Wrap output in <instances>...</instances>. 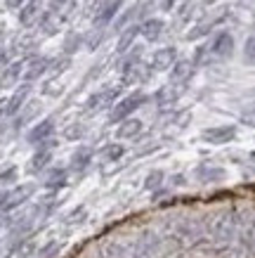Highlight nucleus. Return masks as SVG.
Returning a JSON list of instances; mask_svg holds the SVG:
<instances>
[{
	"label": "nucleus",
	"instance_id": "f257e3e1",
	"mask_svg": "<svg viewBox=\"0 0 255 258\" xmlns=\"http://www.w3.org/2000/svg\"><path fill=\"white\" fill-rule=\"evenodd\" d=\"M144 102H147V95L142 93V90H135V93H130L128 97H123V100L114 107V111H111V123H121L123 118L132 116Z\"/></svg>",
	"mask_w": 255,
	"mask_h": 258
},
{
	"label": "nucleus",
	"instance_id": "f03ea898",
	"mask_svg": "<svg viewBox=\"0 0 255 258\" xmlns=\"http://www.w3.org/2000/svg\"><path fill=\"white\" fill-rule=\"evenodd\" d=\"M201 138L208 145H227L236 138V125H213V128L203 131Z\"/></svg>",
	"mask_w": 255,
	"mask_h": 258
},
{
	"label": "nucleus",
	"instance_id": "7ed1b4c3",
	"mask_svg": "<svg viewBox=\"0 0 255 258\" xmlns=\"http://www.w3.org/2000/svg\"><path fill=\"white\" fill-rule=\"evenodd\" d=\"M121 8H123V0H104L95 15V29H104L107 24L114 22V17L118 15Z\"/></svg>",
	"mask_w": 255,
	"mask_h": 258
},
{
	"label": "nucleus",
	"instance_id": "20e7f679",
	"mask_svg": "<svg viewBox=\"0 0 255 258\" xmlns=\"http://www.w3.org/2000/svg\"><path fill=\"white\" fill-rule=\"evenodd\" d=\"M239 230V218L236 213H224L215 220V237L217 239H232Z\"/></svg>",
	"mask_w": 255,
	"mask_h": 258
},
{
	"label": "nucleus",
	"instance_id": "39448f33",
	"mask_svg": "<svg viewBox=\"0 0 255 258\" xmlns=\"http://www.w3.org/2000/svg\"><path fill=\"white\" fill-rule=\"evenodd\" d=\"M52 135H54V121L52 118H45V121L36 123L31 131H29L26 140L31 142V145H43V142H47Z\"/></svg>",
	"mask_w": 255,
	"mask_h": 258
},
{
	"label": "nucleus",
	"instance_id": "423d86ee",
	"mask_svg": "<svg viewBox=\"0 0 255 258\" xmlns=\"http://www.w3.org/2000/svg\"><path fill=\"white\" fill-rule=\"evenodd\" d=\"M178 62V50L175 47H161L156 50L154 57H151V69L154 71H168L173 64Z\"/></svg>",
	"mask_w": 255,
	"mask_h": 258
},
{
	"label": "nucleus",
	"instance_id": "0eeeda50",
	"mask_svg": "<svg viewBox=\"0 0 255 258\" xmlns=\"http://www.w3.org/2000/svg\"><path fill=\"white\" fill-rule=\"evenodd\" d=\"M210 52H213L217 59H229V57L234 55V38H232V33H227V31L220 33V36L213 40Z\"/></svg>",
	"mask_w": 255,
	"mask_h": 258
},
{
	"label": "nucleus",
	"instance_id": "6e6552de",
	"mask_svg": "<svg viewBox=\"0 0 255 258\" xmlns=\"http://www.w3.org/2000/svg\"><path fill=\"white\" fill-rule=\"evenodd\" d=\"M50 159H52V140L43 142V145L36 149V154H33L31 161H29V171H31V173H40L47 164H50Z\"/></svg>",
	"mask_w": 255,
	"mask_h": 258
},
{
	"label": "nucleus",
	"instance_id": "1a4fd4ad",
	"mask_svg": "<svg viewBox=\"0 0 255 258\" xmlns=\"http://www.w3.org/2000/svg\"><path fill=\"white\" fill-rule=\"evenodd\" d=\"M118 90L116 88H104V90H100V93H95L88 97V102H85V109L88 111H97L102 109V107H107V104H111V102L116 100Z\"/></svg>",
	"mask_w": 255,
	"mask_h": 258
},
{
	"label": "nucleus",
	"instance_id": "9d476101",
	"mask_svg": "<svg viewBox=\"0 0 255 258\" xmlns=\"http://www.w3.org/2000/svg\"><path fill=\"white\" fill-rule=\"evenodd\" d=\"M163 29H165L163 19H156V17H151V19H144V22H142V26H139V33H142V38H144V40H149V43H156V40L163 36Z\"/></svg>",
	"mask_w": 255,
	"mask_h": 258
},
{
	"label": "nucleus",
	"instance_id": "9b49d317",
	"mask_svg": "<svg viewBox=\"0 0 255 258\" xmlns=\"http://www.w3.org/2000/svg\"><path fill=\"white\" fill-rule=\"evenodd\" d=\"M142 128H144V123H142L139 118L128 116V118H123V121H121L116 135L121 138V140H132V138H137V135L142 133Z\"/></svg>",
	"mask_w": 255,
	"mask_h": 258
},
{
	"label": "nucleus",
	"instance_id": "f8f14e48",
	"mask_svg": "<svg viewBox=\"0 0 255 258\" xmlns=\"http://www.w3.org/2000/svg\"><path fill=\"white\" fill-rule=\"evenodd\" d=\"M50 64H52V62H50V59H45V57H36V59H31V62H29V67L24 69V79L29 81V83H31V81H36V79H40V76L50 69Z\"/></svg>",
	"mask_w": 255,
	"mask_h": 258
},
{
	"label": "nucleus",
	"instance_id": "ddd939ff",
	"mask_svg": "<svg viewBox=\"0 0 255 258\" xmlns=\"http://www.w3.org/2000/svg\"><path fill=\"white\" fill-rule=\"evenodd\" d=\"M90 161H93V149L90 147H78L73 154H71V171H76V173H80V171H85L88 166H90Z\"/></svg>",
	"mask_w": 255,
	"mask_h": 258
},
{
	"label": "nucleus",
	"instance_id": "4468645a",
	"mask_svg": "<svg viewBox=\"0 0 255 258\" xmlns=\"http://www.w3.org/2000/svg\"><path fill=\"white\" fill-rule=\"evenodd\" d=\"M22 74H24V64H22V62H15V64H10L8 69L3 71V76H0V86H3V88H10V86H15L17 81L22 79Z\"/></svg>",
	"mask_w": 255,
	"mask_h": 258
},
{
	"label": "nucleus",
	"instance_id": "2eb2a0df",
	"mask_svg": "<svg viewBox=\"0 0 255 258\" xmlns=\"http://www.w3.org/2000/svg\"><path fill=\"white\" fill-rule=\"evenodd\" d=\"M26 95H29V86H22L15 95H12V97H10L8 107H5V114H8V116H15V114H19V109H22L24 102H26Z\"/></svg>",
	"mask_w": 255,
	"mask_h": 258
},
{
	"label": "nucleus",
	"instance_id": "dca6fc26",
	"mask_svg": "<svg viewBox=\"0 0 255 258\" xmlns=\"http://www.w3.org/2000/svg\"><path fill=\"white\" fill-rule=\"evenodd\" d=\"M36 19H38V0L24 3V8L19 10V22H22L24 26H31Z\"/></svg>",
	"mask_w": 255,
	"mask_h": 258
},
{
	"label": "nucleus",
	"instance_id": "f3484780",
	"mask_svg": "<svg viewBox=\"0 0 255 258\" xmlns=\"http://www.w3.org/2000/svg\"><path fill=\"white\" fill-rule=\"evenodd\" d=\"M33 195V187H29V185H24V187H17L15 192H10L8 197V204H5V209H15V206H19V204H24L29 197Z\"/></svg>",
	"mask_w": 255,
	"mask_h": 258
},
{
	"label": "nucleus",
	"instance_id": "a211bd4d",
	"mask_svg": "<svg viewBox=\"0 0 255 258\" xmlns=\"http://www.w3.org/2000/svg\"><path fill=\"white\" fill-rule=\"evenodd\" d=\"M154 253H156V242H151L147 235L137 242V246L132 251V258H154Z\"/></svg>",
	"mask_w": 255,
	"mask_h": 258
},
{
	"label": "nucleus",
	"instance_id": "6ab92c4d",
	"mask_svg": "<svg viewBox=\"0 0 255 258\" xmlns=\"http://www.w3.org/2000/svg\"><path fill=\"white\" fill-rule=\"evenodd\" d=\"M137 33H139V26H128L123 33H121V38H118V45H116V50L118 52H128L132 47V43H135V38H137Z\"/></svg>",
	"mask_w": 255,
	"mask_h": 258
},
{
	"label": "nucleus",
	"instance_id": "aec40b11",
	"mask_svg": "<svg viewBox=\"0 0 255 258\" xmlns=\"http://www.w3.org/2000/svg\"><path fill=\"white\" fill-rule=\"evenodd\" d=\"M66 180H69V175H66L64 168H52L50 175H47V180H45V187L47 189H59L66 185Z\"/></svg>",
	"mask_w": 255,
	"mask_h": 258
},
{
	"label": "nucleus",
	"instance_id": "412c9836",
	"mask_svg": "<svg viewBox=\"0 0 255 258\" xmlns=\"http://www.w3.org/2000/svg\"><path fill=\"white\" fill-rule=\"evenodd\" d=\"M123 154H125V147L121 142H111V145H107V147L102 149L104 161H118V159H123Z\"/></svg>",
	"mask_w": 255,
	"mask_h": 258
},
{
	"label": "nucleus",
	"instance_id": "4be33fe9",
	"mask_svg": "<svg viewBox=\"0 0 255 258\" xmlns=\"http://www.w3.org/2000/svg\"><path fill=\"white\" fill-rule=\"evenodd\" d=\"M170 69H173L170 79H173V83H178V81H187V79H189V74H192V64H189V62H175Z\"/></svg>",
	"mask_w": 255,
	"mask_h": 258
},
{
	"label": "nucleus",
	"instance_id": "5701e85b",
	"mask_svg": "<svg viewBox=\"0 0 255 258\" xmlns=\"http://www.w3.org/2000/svg\"><path fill=\"white\" fill-rule=\"evenodd\" d=\"M163 180H165V173L163 171H151L147 178H144V189H147V192H154V189H158L163 185Z\"/></svg>",
	"mask_w": 255,
	"mask_h": 258
},
{
	"label": "nucleus",
	"instance_id": "b1692460",
	"mask_svg": "<svg viewBox=\"0 0 255 258\" xmlns=\"http://www.w3.org/2000/svg\"><path fill=\"white\" fill-rule=\"evenodd\" d=\"M199 178L203 182H217L224 178V171L222 168H199Z\"/></svg>",
	"mask_w": 255,
	"mask_h": 258
},
{
	"label": "nucleus",
	"instance_id": "393cba45",
	"mask_svg": "<svg viewBox=\"0 0 255 258\" xmlns=\"http://www.w3.org/2000/svg\"><path fill=\"white\" fill-rule=\"evenodd\" d=\"M80 36H78V33H71V36H66V43H64V52H66V55H73V52H76L78 47H80Z\"/></svg>",
	"mask_w": 255,
	"mask_h": 258
},
{
	"label": "nucleus",
	"instance_id": "a878e982",
	"mask_svg": "<svg viewBox=\"0 0 255 258\" xmlns=\"http://www.w3.org/2000/svg\"><path fill=\"white\" fill-rule=\"evenodd\" d=\"M243 57H246L248 64H255V36L246 40V47H243Z\"/></svg>",
	"mask_w": 255,
	"mask_h": 258
},
{
	"label": "nucleus",
	"instance_id": "bb28decb",
	"mask_svg": "<svg viewBox=\"0 0 255 258\" xmlns=\"http://www.w3.org/2000/svg\"><path fill=\"white\" fill-rule=\"evenodd\" d=\"M132 17H135V8H132V10H128V12H125V15L121 17V19H118V31H123L125 26H130Z\"/></svg>",
	"mask_w": 255,
	"mask_h": 258
},
{
	"label": "nucleus",
	"instance_id": "cd10ccee",
	"mask_svg": "<svg viewBox=\"0 0 255 258\" xmlns=\"http://www.w3.org/2000/svg\"><path fill=\"white\" fill-rule=\"evenodd\" d=\"M52 64H54L52 74H54V76H57V74H62V71L66 69V67H69V64H71V59H69V57H62V59H59V62H52Z\"/></svg>",
	"mask_w": 255,
	"mask_h": 258
},
{
	"label": "nucleus",
	"instance_id": "c85d7f7f",
	"mask_svg": "<svg viewBox=\"0 0 255 258\" xmlns=\"http://www.w3.org/2000/svg\"><path fill=\"white\" fill-rule=\"evenodd\" d=\"M100 43H102V29H97V31H95L93 36L88 38V47H90V50H95V47L100 45Z\"/></svg>",
	"mask_w": 255,
	"mask_h": 258
},
{
	"label": "nucleus",
	"instance_id": "c756f323",
	"mask_svg": "<svg viewBox=\"0 0 255 258\" xmlns=\"http://www.w3.org/2000/svg\"><path fill=\"white\" fill-rule=\"evenodd\" d=\"M241 121L248 125H255V107H250V109H246L243 114H241Z\"/></svg>",
	"mask_w": 255,
	"mask_h": 258
},
{
	"label": "nucleus",
	"instance_id": "7c9ffc66",
	"mask_svg": "<svg viewBox=\"0 0 255 258\" xmlns=\"http://www.w3.org/2000/svg\"><path fill=\"white\" fill-rule=\"evenodd\" d=\"M17 178V168H10V171H5L3 175H0V182H10V180Z\"/></svg>",
	"mask_w": 255,
	"mask_h": 258
},
{
	"label": "nucleus",
	"instance_id": "2f4dec72",
	"mask_svg": "<svg viewBox=\"0 0 255 258\" xmlns=\"http://www.w3.org/2000/svg\"><path fill=\"white\" fill-rule=\"evenodd\" d=\"M5 3H8L10 8H22V5L26 3V0H5Z\"/></svg>",
	"mask_w": 255,
	"mask_h": 258
},
{
	"label": "nucleus",
	"instance_id": "473e14b6",
	"mask_svg": "<svg viewBox=\"0 0 255 258\" xmlns=\"http://www.w3.org/2000/svg\"><path fill=\"white\" fill-rule=\"evenodd\" d=\"M8 197H10V192H0V209H5V204H8Z\"/></svg>",
	"mask_w": 255,
	"mask_h": 258
},
{
	"label": "nucleus",
	"instance_id": "72a5a7b5",
	"mask_svg": "<svg viewBox=\"0 0 255 258\" xmlns=\"http://www.w3.org/2000/svg\"><path fill=\"white\" fill-rule=\"evenodd\" d=\"M26 3H29V0H26Z\"/></svg>",
	"mask_w": 255,
	"mask_h": 258
}]
</instances>
